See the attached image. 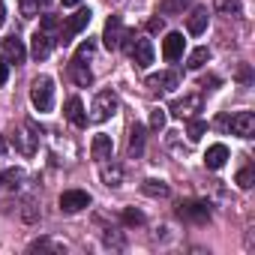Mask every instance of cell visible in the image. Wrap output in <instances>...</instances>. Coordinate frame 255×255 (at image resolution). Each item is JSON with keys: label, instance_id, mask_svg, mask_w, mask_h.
<instances>
[{"label": "cell", "instance_id": "cell-1", "mask_svg": "<svg viewBox=\"0 0 255 255\" xmlns=\"http://www.w3.org/2000/svg\"><path fill=\"white\" fill-rule=\"evenodd\" d=\"M30 102H33V108L39 114H48L54 108V81L48 75L33 78V84H30Z\"/></svg>", "mask_w": 255, "mask_h": 255}, {"label": "cell", "instance_id": "cell-2", "mask_svg": "<svg viewBox=\"0 0 255 255\" xmlns=\"http://www.w3.org/2000/svg\"><path fill=\"white\" fill-rule=\"evenodd\" d=\"M117 108H120L117 96H114L111 90H102V93H96V99H93V105H90V120H93V123H105L108 117L117 114Z\"/></svg>", "mask_w": 255, "mask_h": 255}, {"label": "cell", "instance_id": "cell-3", "mask_svg": "<svg viewBox=\"0 0 255 255\" xmlns=\"http://www.w3.org/2000/svg\"><path fill=\"white\" fill-rule=\"evenodd\" d=\"M90 18H93V12H90L87 6H84V9H75V12L66 18V24H63V33H60V39H57V42H63V45H66L72 36H78V33H81L87 24H90Z\"/></svg>", "mask_w": 255, "mask_h": 255}, {"label": "cell", "instance_id": "cell-4", "mask_svg": "<svg viewBox=\"0 0 255 255\" xmlns=\"http://www.w3.org/2000/svg\"><path fill=\"white\" fill-rule=\"evenodd\" d=\"M201 105H204V99H201V93H186L183 99H174L171 102V114L174 117H180V120H192L198 111H201Z\"/></svg>", "mask_w": 255, "mask_h": 255}, {"label": "cell", "instance_id": "cell-5", "mask_svg": "<svg viewBox=\"0 0 255 255\" xmlns=\"http://www.w3.org/2000/svg\"><path fill=\"white\" fill-rule=\"evenodd\" d=\"M225 126L231 129V135L252 138L255 135V114L252 111H237L234 117H225Z\"/></svg>", "mask_w": 255, "mask_h": 255}, {"label": "cell", "instance_id": "cell-6", "mask_svg": "<svg viewBox=\"0 0 255 255\" xmlns=\"http://www.w3.org/2000/svg\"><path fill=\"white\" fill-rule=\"evenodd\" d=\"M147 87L156 90V93H174V90L180 87V72H174V69L153 72V75L147 78Z\"/></svg>", "mask_w": 255, "mask_h": 255}, {"label": "cell", "instance_id": "cell-7", "mask_svg": "<svg viewBox=\"0 0 255 255\" xmlns=\"http://www.w3.org/2000/svg\"><path fill=\"white\" fill-rule=\"evenodd\" d=\"M36 138H39V126H36L33 120H24V126L15 132V144H18V150H21L24 156H30V153L36 150Z\"/></svg>", "mask_w": 255, "mask_h": 255}, {"label": "cell", "instance_id": "cell-8", "mask_svg": "<svg viewBox=\"0 0 255 255\" xmlns=\"http://www.w3.org/2000/svg\"><path fill=\"white\" fill-rule=\"evenodd\" d=\"M123 39H126L123 21H120L117 15H111V18L105 21V30H102V42H105V48H108V51H117V48L123 45Z\"/></svg>", "mask_w": 255, "mask_h": 255}, {"label": "cell", "instance_id": "cell-9", "mask_svg": "<svg viewBox=\"0 0 255 255\" xmlns=\"http://www.w3.org/2000/svg\"><path fill=\"white\" fill-rule=\"evenodd\" d=\"M129 54H132V63H135V66L147 69V66L153 63V42H150L147 36H135L132 45H129Z\"/></svg>", "mask_w": 255, "mask_h": 255}, {"label": "cell", "instance_id": "cell-10", "mask_svg": "<svg viewBox=\"0 0 255 255\" xmlns=\"http://www.w3.org/2000/svg\"><path fill=\"white\" fill-rule=\"evenodd\" d=\"M84 207H90V195H87L84 189H66V192L60 195V210H63V213H78V210H84Z\"/></svg>", "mask_w": 255, "mask_h": 255}, {"label": "cell", "instance_id": "cell-11", "mask_svg": "<svg viewBox=\"0 0 255 255\" xmlns=\"http://www.w3.org/2000/svg\"><path fill=\"white\" fill-rule=\"evenodd\" d=\"M54 36L51 33H45V30H36L33 36H30V57L33 60H45L48 54H51V48H54Z\"/></svg>", "mask_w": 255, "mask_h": 255}, {"label": "cell", "instance_id": "cell-12", "mask_svg": "<svg viewBox=\"0 0 255 255\" xmlns=\"http://www.w3.org/2000/svg\"><path fill=\"white\" fill-rule=\"evenodd\" d=\"M183 48H186V39H183V33H168V36L162 39V57H165L168 63L180 60V57H183Z\"/></svg>", "mask_w": 255, "mask_h": 255}, {"label": "cell", "instance_id": "cell-13", "mask_svg": "<svg viewBox=\"0 0 255 255\" xmlns=\"http://www.w3.org/2000/svg\"><path fill=\"white\" fill-rule=\"evenodd\" d=\"M177 213L183 219H192V222H207L210 219V204L207 201H183Z\"/></svg>", "mask_w": 255, "mask_h": 255}, {"label": "cell", "instance_id": "cell-14", "mask_svg": "<svg viewBox=\"0 0 255 255\" xmlns=\"http://www.w3.org/2000/svg\"><path fill=\"white\" fill-rule=\"evenodd\" d=\"M90 156H93L96 162H105V159H111V156H114V141H111V135H105V132L93 135V144H90Z\"/></svg>", "mask_w": 255, "mask_h": 255}, {"label": "cell", "instance_id": "cell-15", "mask_svg": "<svg viewBox=\"0 0 255 255\" xmlns=\"http://www.w3.org/2000/svg\"><path fill=\"white\" fill-rule=\"evenodd\" d=\"M0 48H3V57L12 60V63H24L27 51H24V42L18 36H6V39H0Z\"/></svg>", "mask_w": 255, "mask_h": 255}, {"label": "cell", "instance_id": "cell-16", "mask_svg": "<svg viewBox=\"0 0 255 255\" xmlns=\"http://www.w3.org/2000/svg\"><path fill=\"white\" fill-rule=\"evenodd\" d=\"M63 114H66V120H69L72 126H87V111H84V102H81L78 96H69V99H66Z\"/></svg>", "mask_w": 255, "mask_h": 255}, {"label": "cell", "instance_id": "cell-17", "mask_svg": "<svg viewBox=\"0 0 255 255\" xmlns=\"http://www.w3.org/2000/svg\"><path fill=\"white\" fill-rule=\"evenodd\" d=\"M207 24H210V15H207L204 6H195V9L189 12V18H186V27H189L192 36H201V33L207 30Z\"/></svg>", "mask_w": 255, "mask_h": 255}, {"label": "cell", "instance_id": "cell-18", "mask_svg": "<svg viewBox=\"0 0 255 255\" xmlns=\"http://www.w3.org/2000/svg\"><path fill=\"white\" fill-rule=\"evenodd\" d=\"M69 75H72V81H75L78 87H90V81H93V72H90V66H87L81 57H72V63H69Z\"/></svg>", "mask_w": 255, "mask_h": 255}, {"label": "cell", "instance_id": "cell-19", "mask_svg": "<svg viewBox=\"0 0 255 255\" xmlns=\"http://www.w3.org/2000/svg\"><path fill=\"white\" fill-rule=\"evenodd\" d=\"M225 162H228V147H225V144H210L207 153H204V165H207L210 171H219Z\"/></svg>", "mask_w": 255, "mask_h": 255}, {"label": "cell", "instance_id": "cell-20", "mask_svg": "<svg viewBox=\"0 0 255 255\" xmlns=\"http://www.w3.org/2000/svg\"><path fill=\"white\" fill-rule=\"evenodd\" d=\"M144 153V126L141 123H132V129H129V156H141Z\"/></svg>", "mask_w": 255, "mask_h": 255}, {"label": "cell", "instance_id": "cell-21", "mask_svg": "<svg viewBox=\"0 0 255 255\" xmlns=\"http://www.w3.org/2000/svg\"><path fill=\"white\" fill-rule=\"evenodd\" d=\"M102 183L105 186H120L123 183V168L117 165V162H102Z\"/></svg>", "mask_w": 255, "mask_h": 255}, {"label": "cell", "instance_id": "cell-22", "mask_svg": "<svg viewBox=\"0 0 255 255\" xmlns=\"http://www.w3.org/2000/svg\"><path fill=\"white\" fill-rule=\"evenodd\" d=\"M141 192H144V195H150V198H168V192H171V189H168V183H165V180H153V177H150V180H144V183H141Z\"/></svg>", "mask_w": 255, "mask_h": 255}, {"label": "cell", "instance_id": "cell-23", "mask_svg": "<svg viewBox=\"0 0 255 255\" xmlns=\"http://www.w3.org/2000/svg\"><path fill=\"white\" fill-rule=\"evenodd\" d=\"M204 63H210V48H207V45L192 48V51H189V57H186V66H189V69H201Z\"/></svg>", "mask_w": 255, "mask_h": 255}, {"label": "cell", "instance_id": "cell-24", "mask_svg": "<svg viewBox=\"0 0 255 255\" xmlns=\"http://www.w3.org/2000/svg\"><path fill=\"white\" fill-rule=\"evenodd\" d=\"M192 6V0H159V9L165 12V15H180L183 9H189Z\"/></svg>", "mask_w": 255, "mask_h": 255}, {"label": "cell", "instance_id": "cell-25", "mask_svg": "<svg viewBox=\"0 0 255 255\" xmlns=\"http://www.w3.org/2000/svg\"><path fill=\"white\" fill-rule=\"evenodd\" d=\"M30 252H66V246H63V243H54V240H48V237H42V240L30 243Z\"/></svg>", "mask_w": 255, "mask_h": 255}, {"label": "cell", "instance_id": "cell-26", "mask_svg": "<svg viewBox=\"0 0 255 255\" xmlns=\"http://www.w3.org/2000/svg\"><path fill=\"white\" fill-rule=\"evenodd\" d=\"M21 180H24V171H21V168H9L6 174H0V183L9 186V189H18V186H21Z\"/></svg>", "mask_w": 255, "mask_h": 255}, {"label": "cell", "instance_id": "cell-27", "mask_svg": "<svg viewBox=\"0 0 255 255\" xmlns=\"http://www.w3.org/2000/svg\"><path fill=\"white\" fill-rule=\"evenodd\" d=\"M207 132V123L204 120H198V117H192L189 120V129H186V135H189V141H201V135Z\"/></svg>", "mask_w": 255, "mask_h": 255}, {"label": "cell", "instance_id": "cell-28", "mask_svg": "<svg viewBox=\"0 0 255 255\" xmlns=\"http://www.w3.org/2000/svg\"><path fill=\"white\" fill-rule=\"evenodd\" d=\"M165 120H168V114H165V108H150V129L153 132H159V129H165Z\"/></svg>", "mask_w": 255, "mask_h": 255}, {"label": "cell", "instance_id": "cell-29", "mask_svg": "<svg viewBox=\"0 0 255 255\" xmlns=\"http://www.w3.org/2000/svg\"><path fill=\"white\" fill-rule=\"evenodd\" d=\"M216 9L222 15H240V0H216Z\"/></svg>", "mask_w": 255, "mask_h": 255}, {"label": "cell", "instance_id": "cell-30", "mask_svg": "<svg viewBox=\"0 0 255 255\" xmlns=\"http://www.w3.org/2000/svg\"><path fill=\"white\" fill-rule=\"evenodd\" d=\"M18 6H21L24 18H36L39 15V0H18Z\"/></svg>", "mask_w": 255, "mask_h": 255}, {"label": "cell", "instance_id": "cell-31", "mask_svg": "<svg viewBox=\"0 0 255 255\" xmlns=\"http://www.w3.org/2000/svg\"><path fill=\"white\" fill-rule=\"evenodd\" d=\"M123 222H126V225H141V222H144V213L126 207V210H123Z\"/></svg>", "mask_w": 255, "mask_h": 255}, {"label": "cell", "instance_id": "cell-32", "mask_svg": "<svg viewBox=\"0 0 255 255\" xmlns=\"http://www.w3.org/2000/svg\"><path fill=\"white\" fill-rule=\"evenodd\" d=\"M93 51H96V45H93V39H87V42H81V45H78L75 57H81V60H90V57H93Z\"/></svg>", "mask_w": 255, "mask_h": 255}, {"label": "cell", "instance_id": "cell-33", "mask_svg": "<svg viewBox=\"0 0 255 255\" xmlns=\"http://www.w3.org/2000/svg\"><path fill=\"white\" fill-rule=\"evenodd\" d=\"M237 186H240V189H249V186H252V168H249V165L237 171Z\"/></svg>", "mask_w": 255, "mask_h": 255}, {"label": "cell", "instance_id": "cell-34", "mask_svg": "<svg viewBox=\"0 0 255 255\" xmlns=\"http://www.w3.org/2000/svg\"><path fill=\"white\" fill-rule=\"evenodd\" d=\"M9 81V63H6V57H0V84H6Z\"/></svg>", "mask_w": 255, "mask_h": 255}, {"label": "cell", "instance_id": "cell-35", "mask_svg": "<svg viewBox=\"0 0 255 255\" xmlns=\"http://www.w3.org/2000/svg\"><path fill=\"white\" fill-rule=\"evenodd\" d=\"M54 27H57V18H54V15H45V18H42V30H45V33H51Z\"/></svg>", "mask_w": 255, "mask_h": 255}, {"label": "cell", "instance_id": "cell-36", "mask_svg": "<svg viewBox=\"0 0 255 255\" xmlns=\"http://www.w3.org/2000/svg\"><path fill=\"white\" fill-rule=\"evenodd\" d=\"M162 27H165L162 18H150V30H162Z\"/></svg>", "mask_w": 255, "mask_h": 255}, {"label": "cell", "instance_id": "cell-37", "mask_svg": "<svg viewBox=\"0 0 255 255\" xmlns=\"http://www.w3.org/2000/svg\"><path fill=\"white\" fill-rule=\"evenodd\" d=\"M3 24H6V6L0 3V27H3Z\"/></svg>", "mask_w": 255, "mask_h": 255}, {"label": "cell", "instance_id": "cell-38", "mask_svg": "<svg viewBox=\"0 0 255 255\" xmlns=\"http://www.w3.org/2000/svg\"><path fill=\"white\" fill-rule=\"evenodd\" d=\"M78 3H81V0H63V6H66V9H72V6H78Z\"/></svg>", "mask_w": 255, "mask_h": 255}, {"label": "cell", "instance_id": "cell-39", "mask_svg": "<svg viewBox=\"0 0 255 255\" xmlns=\"http://www.w3.org/2000/svg\"><path fill=\"white\" fill-rule=\"evenodd\" d=\"M6 147H9V144H6V138H0V156L6 153Z\"/></svg>", "mask_w": 255, "mask_h": 255}, {"label": "cell", "instance_id": "cell-40", "mask_svg": "<svg viewBox=\"0 0 255 255\" xmlns=\"http://www.w3.org/2000/svg\"><path fill=\"white\" fill-rule=\"evenodd\" d=\"M48 3H51V0H39V6H48Z\"/></svg>", "mask_w": 255, "mask_h": 255}, {"label": "cell", "instance_id": "cell-41", "mask_svg": "<svg viewBox=\"0 0 255 255\" xmlns=\"http://www.w3.org/2000/svg\"><path fill=\"white\" fill-rule=\"evenodd\" d=\"M0 186H3V183H0Z\"/></svg>", "mask_w": 255, "mask_h": 255}]
</instances>
